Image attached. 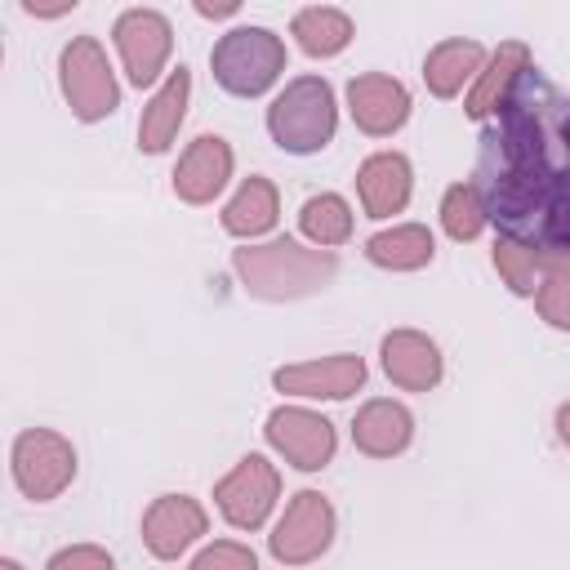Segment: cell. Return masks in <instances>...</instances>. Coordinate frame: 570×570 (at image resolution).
Segmentation results:
<instances>
[{"label": "cell", "mask_w": 570, "mask_h": 570, "mask_svg": "<svg viewBox=\"0 0 570 570\" xmlns=\"http://www.w3.org/2000/svg\"><path fill=\"white\" fill-rule=\"evenodd\" d=\"M236 276L245 285V294L263 298V303H294L307 298L316 289H325L338 276V258L334 249H307L294 236H276L263 245H245L236 249Z\"/></svg>", "instance_id": "1"}, {"label": "cell", "mask_w": 570, "mask_h": 570, "mask_svg": "<svg viewBox=\"0 0 570 570\" xmlns=\"http://www.w3.org/2000/svg\"><path fill=\"white\" fill-rule=\"evenodd\" d=\"M334 129H338V102H334L330 80L321 76L289 80L267 107V134L289 156H312L330 147Z\"/></svg>", "instance_id": "2"}, {"label": "cell", "mask_w": 570, "mask_h": 570, "mask_svg": "<svg viewBox=\"0 0 570 570\" xmlns=\"http://www.w3.org/2000/svg\"><path fill=\"white\" fill-rule=\"evenodd\" d=\"M209 67L232 98H258L285 76V40L267 27H232L209 49Z\"/></svg>", "instance_id": "3"}, {"label": "cell", "mask_w": 570, "mask_h": 570, "mask_svg": "<svg viewBox=\"0 0 570 570\" xmlns=\"http://www.w3.org/2000/svg\"><path fill=\"white\" fill-rule=\"evenodd\" d=\"M58 89L71 107L76 120L94 125L107 120L120 107V85L111 76L107 49L98 45V36H71L58 53Z\"/></svg>", "instance_id": "4"}, {"label": "cell", "mask_w": 570, "mask_h": 570, "mask_svg": "<svg viewBox=\"0 0 570 570\" xmlns=\"http://www.w3.org/2000/svg\"><path fill=\"white\" fill-rule=\"evenodd\" d=\"M9 472L31 503H53L76 481V445L53 428H27L13 436Z\"/></svg>", "instance_id": "5"}, {"label": "cell", "mask_w": 570, "mask_h": 570, "mask_svg": "<svg viewBox=\"0 0 570 570\" xmlns=\"http://www.w3.org/2000/svg\"><path fill=\"white\" fill-rule=\"evenodd\" d=\"M334 534H338L334 503L321 490H298L285 503V512H281L267 548H272V557L281 566H312V561H321L330 552Z\"/></svg>", "instance_id": "6"}, {"label": "cell", "mask_w": 570, "mask_h": 570, "mask_svg": "<svg viewBox=\"0 0 570 570\" xmlns=\"http://www.w3.org/2000/svg\"><path fill=\"white\" fill-rule=\"evenodd\" d=\"M111 40H116V53L125 62V76L129 85L138 89H151L169 62V49H174V27L160 9H125L111 27Z\"/></svg>", "instance_id": "7"}, {"label": "cell", "mask_w": 570, "mask_h": 570, "mask_svg": "<svg viewBox=\"0 0 570 570\" xmlns=\"http://www.w3.org/2000/svg\"><path fill=\"white\" fill-rule=\"evenodd\" d=\"M263 436L298 472H321L334 459V450H338L334 423L325 414H316V410H303V405H276L267 414Z\"/></svg>", "instance_id": "8"}, {"label": "cell", "mask_w": 570, "mask_h": 570, "mask_svg": "<svg viewBox=\"0 0 570 570\" xmlns=\"http://www.w3.org/2000/svg\"><path fill=\"white\" fill-rule=\"evenodd\" d=\"M281 499V472L276 463H267L263 454H245L218 485H214V503L223 512L227 525L236 530H258L272 508Z\"/></svg>", "instance_id": "9"}, {"label": "cell", "mask_w": 570, "mask_h": 570, "mask_svg": "<svg viewBox=\"0 0 570 570\" xmlns=\"http://www.w3.org/2000/svg\"><path fill=\"white\" fill-rule=\"evenodd\" d=\"M272 387L285 396H303V401H347L352 392L365 387V361L356 352H334V356L281 365L272 374Z\"/></svg>", "instance_id": "10"}, {"label": "cell", "mask_w": 570, "mask_h": 570, "mask_svg": "<svg viewBox=\"0 0 570 570\" xmlns=\"http://www.w3.org/2000/svg\"><path fill=\"white\" fill-rule=\"evenodd\" d=\"M205 525L209 517L191 494H160L142 512V543L156 561H178L205 534Z\"/></svg>", "instance_id": "11"}, {"label": "cell", "mask_w": 570, "mask_h": 570, "mask_svg": "<svg viewBox=\"0 0 570 570\" xmlns=\"http://www.w3.org/2000/svg\"><path fill=\"white\" fill-rule=\"evenodd\" d=\"M347 111L370 138H392L410 120V89L396 76L365 71L347 80Z\"/></svg>", "instance_id": "12"}, {"label": "cell", "mask_w": 570, "mask_h": 570, "mask_svg": "<svg viewBox=\"0 0 570 570\" xmlns=\"http://www.w3.org/2000/svg\"><path fill=\"white\" fill-rule=\"evenodd\" d=\"M232 169H236V156H232L227 138L200 134L196 142H187V151L174 165V196L187 205H209L227 187Z\"/></svg>", "instance_id": "13"}, {"label": "cell", "mask_w": 570, "mask_h": 570, "mask_svg": "<svg viewBox=\"0 0 570 570\" xmlns=\"http://www.w3.org/2000/svg\"><path fill=\"white\" fill-rule=\"evenodd\" d=\"M383 356V374L401 387V392H432L445 374V356L436 347V338L419 334V330H392L379 343Z\"/></svg>", "instance_id": "14"}, {"label": "cell", "mask_w": 570, "mask_h": 570, "mask_svg": "<svg viewBox=\"0 0 570 570\" xmlns=\"http://www.w3.org/2000/svg\"><path fill=\"white\" fill-rule=\"evenodd\" d=\"M410 191H414V169L401 151H374L361 160L356 169V196H361V209L370 218H392L410 205Z\"/></svg>", "instance_id": "15"}, {"label": "cell", "mask_w": 570, "mask_h": 570, "mask_svg": "<svg viewBox=\"0 0 570 570\" xmlns=\"http://www.w3.org/2000/svg\"><path fill=\"white\" fill-rule=\"evenodd\" d=\"M187 98H191V71L187 67H174L156 94L147 98L142 116H138V147L147 156H160L174 147L178 129H183V116H187Z\"/></svg>", "instance_id": "16"}, {"label": "cell", "mask_w": 570, "mask_h": 570, "mask_svg": "<svg viewBox=\"0 0 570 570\" xmlns=\"http://www.w3.org/2000/svg\"><path fill=\"white\" fill-rule=\"evenodd\" d=\"M352 441L361 454L370 459H396L410 450L414 441V414L401 405V401H387V396H374L356 410L352 419Z\"/></svg>", "instance_id": "17"}, {"label": "cell", "mask_w": 570, "mask_h": 570, "mask_svg": "<svg viewBox=\"0 0 570 570\" xmlns=\"http://www.w3.org/2000/svg\"><path fill=\"white\" fill-rule=\"evenodd\" d=\"M525 71H530V49L521 40H503L490 53V62L481 67V76H476V85L468 94V116L481 120L490 111H503L512 102V89L525 80Z\"/></svg>", "instance_id": "18"}, {"label": "cell", "mask_w": 570, "mask_h": 570, "mask_svg": "<svg viewBox=\"0 0 570 570\" xmlns=\"http://www.w3.org/2000/svg\"><path fill=\"white\" fill-rule=\"evenodd\" d=\"M276 218H281V196H276V187L263 174H249L236 187V196L223 205V232L240 236V240L267 236L276 227Z\"/></svg>", "instance_id": "19"}, {"label": "cell", "mask_w": 570, "mask_h": 570, "mask_svg": "<svg viewBox=\"0 0 570 570\" xmlns=\"http://www.w3.org/2000/svg\"><path fill=\"white\" fill-rule=\"evenodd\" d=\"M481 67H485V49L476 40L450 36V40H441V45L428 49V58H423V85L436 98H454L472 76H481Z\"/></svg>", "instance_id": "20"}, {"label": "cell", "mask_w": 570, "mask_h": 570, "mask_svg": "<svg viewBox=\"0 0 570 570\" xmlns=\"http://www.w3.org/2000/svg\"><path fill=\"white\" fill-rule=\"evenodd\" d=\"M432 254H436V240L423 223H396L365 240V258L383 272H419L432 263Z\"/></svg>", "instance_id": "21"}, {"label": "cell", "mask_w": 570, "mask_h": 570, "mask_svg": "<svg viewBox=\"0 0 570 570\" xmlns=\"http://www.w3.org/2000/svg\"><path fill=\"white\" fill-rule=\"evenodd\" d=\"M289 36H294V45H298L307 58H338V53L352 45L356 27H352V18H347L343 9H334V4H312V9H298V13H294Z\"/></svg>", "instance_id": "22"}, {"label": "cell", "mask_w": 570, "mask_h": 570, "mask_svg": "<svg viewBox=\"0 0 570 570\" xmlns=\"http://www.w3.org/2000/svg\"><path fill=\"white\" fill-rule=\"evenodd\" d=\"M298 232L316 245V249H334L352 236V205L338 191H316L298 205Z\"/></svg>", "instance_id": "23"}, {"label": "cell", "mask_w": 570, "mask_h": 570, "mask_svg": "<svg viewBox=\"0 0 570 570\" xmlns=\"http://www.w3.org/2000/svg\"><path fill=\"white\" fill-rule=\"evenodd\" d=\"M543 254H548L543 245H534V240H525V236H512V232H503V236L494 240V267H499V276L508 281L512 294H534V289H539Z\"/></svg>", "instance_id": "24"}, {"label": "cell", "mask_w": 570, "mask_h": 570, "mask_svg": "<svg viewBox=\"0 0 570 570\" xmlns=\"http://www.w3.org/2000/svg\"><path fill=\"white\" fill-rule=\"evenodd\" d=\"M534 307L552 330H570V245L543 254V276L534 289Z\"/></svg>", "instance_id": "25"}, {"label": "cell", "mask_w": 570, "mask_h": 570, "mask_svg": "<svg viewBox=\"0 0 570 570\" xmlns=\"http://www.w3.org/2000/svg\"><path fill=\"white\" fill-rule=\"evenodd\" d=\"M485 214H490V205H485L476 183L445 187V196H441V227H445L450 240H476L481 227H485Z\"/></svg>", "instance_id": "26"}, {"label": "cell", "mask_w": 570, "mask_h": 570, "mask_svg": "<svg viewBox=\"0 0 570 570\" xmlns=\"http://www.w3.org/2000/svg\"><path fill=\"white\" fill-rule=\"evenodd\" d=\"M187 570H258V557L249 543H236V539H218L209 548H200L191 557Z\"/></svg>", "instance_id": "27"}, {"label": "cell", "mask_w": 570, "mask_h": 570, "mask_svg": "<svg viewBox=\"0 0 570 570\" xmlns=\"http://www.w3.org/2000/svg\"><path fill=\"white\" fill-rule=\"evenodd\" d=\"M45 570H116V557L98 543H67L49 557Z\"/></svg>", "instance_id": "28"}, {"label": "cell", "mask_w": 570, "mask_h": 570, "mask_svg": "<svg viewBox=\"0 0 570 570\" xmlns=\"http://www.w3.org/2000/svg\"><path fill=\"white\" fill-rule=\"evenodd\" d=\"M236 9H240L236 0H227V4H196V13H200V18H232Z\"/></svg>", "instance_id": "29"}, {"label": "cell", "mask_w": 570, "mask_h": 570, "mask_svg": "<svg viewBox=\"0 0 570 570\" xmlns=\"http://www.w3.org/2000/svg\"><path fill=\"white\" fill-rule=\"evenodd\" d=\"M557 436H561V445L570 450V401L557 405Z\"/></svg>", "instance_id": "30"}, {"label": "cell", "mask_w": 570, "mask_h": 570, "mask_svg": "<svg viewBox=\"0 0 570 570\" xmlns=\"http://www.w3.org/2000/svg\"><path fill=\"white\" fill-rule=\"evenodd\" d=\"M0 570H22V561H13V557H4V561H0Z\"/></svg>", "instance_id": "31"}]
</instances>
